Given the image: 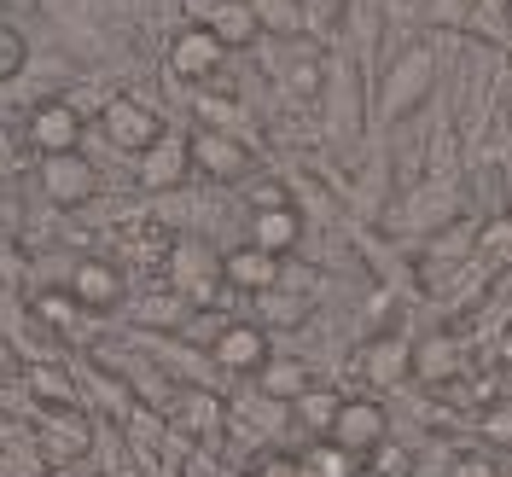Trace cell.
Returning a JSON list of instances; mask_svg holds the SVG:
<instances>
[{"instance_id": "6da1fadb", "label": "cell", "mask_w": 512, "mask_h": 477, "mask_svg": "<svg viewBox=\"0 0 512 477\" xmlns=\"http://www.w3.org/2000/svg\"><path fill=\"white\" fill-rule=\"evenodd\" d=\"M204 350H210V361H216L222 373H233V379H256V373L274 361V338H268L262 320H227Z\"/></svg>"}, {"instance_id": "7a4b0ae2", "label": "cell", "mask_w": 512, "mask_h": 477, "mask_svg": "<svg viewBox=\"0 0 512 477\" xmlns=\"http://www.w3.org/2000/svg\"><path fill=\"white\" fill-rule=\"evenodd\" d=\"M35 181H41V192H47L53 210H88L99 198V169H94V158H82V152H53V158H41Z\"/></svg>"}, {"instance_id": "3957f363", "label": "cell", "mask_w": 512, "mask_h": 477, "mask_svg": "<svg viewBox=\"0 0 512 477\" xmlns=\"http://www.w3.org/2000/svg\"><path fill=\"white\" fill-rule=\"evenodd\" d=\"M99 134L123 152V158H140L152 140H163V117L134 94H111V105L99 111Z\"/></svg>"}, {"instance_id": "277c9868", "label": "cell", "mask_w": 512, "mask_h": 477, "mask_svg": "<svg viewBox=\"0 0 512 477\" xmlns=\"http://www.w3.org/2000/svg\"><path fill=\"white\" fill-rule=\"evenodd\" d=\"M169 286L181 291V303L210 309V303H216V286H227L222 280V256L204 251L198 239H175V251H169Z\"/></svg>"}, {"instance_id": "5b68a950", "label": "cell", "mask_w": 512, "mask_h": 477, "mask_svg": "<svg viewBox=\"0 0 512 477\" xmlns=\"http://www.w3.org/2000/svg\"><path fill=\"white\" fill-rule=\"evenodd\" d=\"M82 134H88V117H82L70 99H41V105H30L24 140H30L41 158H53V152H82Z\"/></svg>"}, {"instance_id": "8992f818", "label": "cell", "mask_w": 512, "mask_h": 477, "mask_svg": "<svg viewBox=\"0 0 512 477\" xmlns=\"http://www.w3.org/2000/svg\"><path fill=\"white\" fill-rule=\"evenodd\" d=\"M70 297L88 309V315H111V309H123L128 303V280L117 262H105V256H76L70 262Z\"/></svg>"}, {"instance_id": "52a82bcc", "label": "cell", "mask_w": 512, "mask_h": 477, "mask_svg": "<svg viewBox=\"0 0 512 477\" xmlns=\"http://www.w3.org/2000/svg\"><path fill=\"white\" fill-rule=\"evenodd\" d=\"M431 82H437V59H431V47H408L402 59L390 64V76H384V117H408L419 99L431 94Z\"/></svg>"}, {"instance_id": "ba28073f", "label": "cell", "mask_w": 512, "mask_h": 477, "mask_svg": "<svg viewBox=\"0 0 512 477\" xmlns=\"http://www.w3.org/2000/svg\"><path fill=\"white\" fill-rule=\"evenodd\" d=\"M222 59H227V47L204 30V24H187V30L169 41V76L187 82V88H210L216 70H222Z\"/></svg>"}, {"instance_id": "9c48e42d", "label": "cell", "mask_w": 512, "mask_h": 477, "mask_svg": "<svg viewBox=\"0 0 512 477\" xmlns=\"http://www.w3.org/2000/svg\"><path fill=\"white\" fill-rule=\"evenodd\" d=\"M187 146H192V169H198V175H210V181H222V187H233V181H245V175H251V146H245L239 134L198 128V134H187Z\"/></svg>"}, {"instance_id": "30bf717a", "label": "cell", "mask_w": 512, "mask_h": 477, "mask_svg": "<svg viewBox=\"0 0 512 477\" xmlns=\"http://www.w3.org/2000/svg\"><path fill=\"white\" fill-rule=\"evenodd\" d=\"M332 443H344L350 454H379L390 443V408L379 396H344L338 425H332Z\"/></svg>"}, {"instance_id": "8fae6325", "label": "cell", "mask_w": 512, "mask_h": 477, "mask_svg": "<svg viewBox=\"0 0 512 477\" xmlns=\"http://www.w3.org/2000/svg\"><path fill=\"white\" fill-rule=\"evenodd\" d=\"M88 448H94V419L82 414V408H53V414L41 419V431H35V454H41L47 466L82 460Z\"/></svg>"}, {"instance_id": "7c38bea8", "label": "cell", "mask_w": 512, "mask_h": 477, "mask_svg": "<svg viewBox=\"0 0 512 477\" xmlns=\"http://www.w3.org/2000/svg\"><path fill=\"white\" fill-rule=\"evenodd\" d=\"M187 175H192V146H187V134H169V128H163V140H152L134 158V181L146 192H175Z\"/></svg>"}, {"instance_id": "4fadbf2b", "label": "cell", "mask_w": 512, "mask_h": 477, "mask_svg": "<svg viewBox=\"0 0 512 477\" xmlns=\"http://www.w3.org/2000/svg\"><path fill=\"white\" fill-rule=\"evenodd\" d=\"M280 268H286V256L256 251L251 239L233 245V251H222V280L233 291H245V297H268V291H280Z\"/></svg>"}, {"instance_id": "5bb4252c", "label": "cell", "mask_w": 512, "mask_h": 477, "mask_svg": "<svg viewBox=\"0 0 512 477\" xmlns=\"http://www.w3.org/2000/svg\"><path fill=\"white\" fill-rule=\"evenodd\" d=\"M361 373H367V384H379V390H396L402 379H414V344L402 332H379L367 344V355H361Z\"/></svg>"}, {"instance_id": "9a60e30c", "label": "cell", "mask_w": 512, "mask_h": 477, "mask_svg": "<svg viewBox=\"0 0 512 477\" xmlns=\"http://www.w3.org/2000/svg\"><path fill=\"white\" fill-rule=\"evenodd\" d=\"M303 233H309V222H303V210H297V204H280V210H251V245H256V251L291 256L297 245H303Z\"/></svg>"}, {"instance_id": "2e32d148", "label": "cell", "mask_w": 512, "mask_h": 477, "mask_svg": "<svg viewBox=\"0 0 512 477\" xmlns=\"http://www.w3.org/2000/svg\"><path fill=\"white\" fill-rule=\"evenodd\" d=\"M204 30L222 41L227 53H245L262 41V24H256V6L251 0H216L210 12H204Z\"/></svg>"}, {"instance_id": "e0dca14e", "label": "cell", "mask_w": 512, "mask_h": 477, "mask_svg": "<svg viewBox=\"0 0 512 477\" xmlns=\"http://www.w3.org/2000/svg\"><path fill=\"white\" fill-rule=\"evenodd\" d=\"M24 384H30V402H41L47 414L53 408H82V390H76L64 361H30L24 367Z\"/></svg>"}, {"instance_id": "ac0fdd59", "label": "cell", "mask_w": 512, "mask_h": 477, "mask_svg": "<svg viewBox=\"0 0 512 477\" xmlns=\"http://www.w3.org/2000/svg\"><path fill=\"white\" fill-rule=\"evenodd\" d=\"M24 303H30V315L41 320V326H53L64 338H76V332L88 326V309L70 297V286H41V291H30Z\"/></svg>"}, {"instance_id": "d6986e66", "label": "cell", "mask_w": 512, "mask_h": 477, "mask_svg": "<svg viewBox=\"0 0 512 477\" xmlns=\"http://www.w3.org/2000/svg\"><path fill=\"white\" fill-rule=\"evenodd\" d=\"M256 384H262V396H274V402H297L303 390H315V373H309V361H297V355H274L262 373H256Z\"/></svg>"}, {"instance_id": "ffe728a7", "label": "cell", "mask_w": 512, "mask_h": 477, "mask_svg": "<svg viewBox=\"0 0 512 477\" xmlns=\"http://www.w3.org/2000/svg\"><path fill=\"white\" fill-rule=\"evenodd\" d=\"M338 408H344V396L338 390H303L297 402H291V425L297 431H309V437H332V425H338Z\"/></svg>"}, {"instance_id": "44dd1931", "label": "cell", "mask_w": 512, "mask_h": 477, "mask_svg": "<svg viewBox=\"0 0 512 477\" xmlns=\"http://www.w3.org/2000/svg\"><path fill=\"white\" fill-rule=\"evenodd\" d=\"M460 373V344L454 338H419L414 344V379H425V384H448Z\"/></svg>"}, {"instance_id": "7402d4cb", "label": "cell", "mask_w": 512, "mask_h": 477, "mask_svg": "<svg viewBox=\"0 0 512 477\" xmlns=\"http://www.w3.org/2000/svg\"><path fill=\"white\" fill-rule=\"evenodd\" d=\"M262 35H280V41H303L309 30V6L303 0H251Z\"/></svg>"}, {"instance_id": "603a6c76", "label": "cell", "mask_w": 512, "mask_h": 477, "mask_svg": "<svg viewBox=\"0 0 512 477\" xmlns=\"http://www.w3.org/2000/svg\"><path fill=\"white\" fill-rule=\"evenodd\" d=\"M274 76H280V88H286L297 105H315L320 99V88H326V64H320V53H297L291 64H274Z\"/></svg>"}, {"instance_id": "cb8c5ba5", "label": "cell", "mask_w": 512, "mask_h": 477, "mask_svg": "<svg viewBox=\"0 0 512 477\" xmlns=\"http://www.w3.org/2000/svg\"><path fill=\"white\" fill-rule=\"evenodd\" d=\"M355 466H361V454H350V448L332 443V437H315L309 454L297 460V472L303 477H355Z\"/></svg>"}, {"instance_id": "d4e9b609", "label": "cell", "mask_w": 512, "mask_h": 477, "mask_svg": "<svg viewBox=\"0 0 512 477\" xmlns=\"http://www.w3.org/2000/svg\"><path fill=\"white\" fill-rule=\"evenodd\" d=\"M408 204H414V210H402V222H408V227H443V222H454V192H448L443 181H425Z\"/></svg>"}, {"instance_id": "484cf974", "label": "cell", "mask_w": 512, "mask_h": 477, "mask_svg": "<svg viewBox=\"0 0 512 477\" xmlns=\"http://www.w3.org/2000/svg\"><path fill=\"white\" fill-rule=\"evenodd\" d=\"M192 111H198V128H222V134H239V99H233V94L198 88V94H192Z\"/></svg>"}, {"instance_id": "4316f807", "label": "cell", "mask_w": 512, "mask_h": 477, "mask_svg": "<svg viewBox=\"0 0 512 477\" xmlns=\"http://www.w3.org/2000/svg\"><path fill=\"white\" fill-rule=\"evenodd\" d=\"M478 431H483L495 448H512V396H495V402L483 408V414H478Z\"/></svg>"}, {"instance_id": "83f0119b", "label": "cell", "mask_w": 512, "mask_h": 477, "mask_svg": "<svg viewBox=\"0 0 512 477\" xmlns=\"http://www.w3.org/2000/svg\"><path fill=\"white\" fill-rule=\"evenodd\" d=\"M30 64V41L18 35V24H0V82H12Z\"/></svg>"}, {"instance_id": "f1b7e54d", "label": "cell", "mask_w": 512, "mask_h": 477, "mask_svg": "<svg viewBox=\"0 0 512 477\" xmlns=\"http://www.w3.org/2000/svg\"><path fill=\"white\" fill-rule=\"evenodd\" d=\"M280 204H291L286 181H256L251 187V210H280Z\"/></svg>"}, {"instance_id": "f546056e", "label": "cell", "mask_w": 512, "mask_h": 477, "mask_svg": "<svg viewBox=\"0 0 512 477\" xmlns=\"http://www.w3.org/2000/svg\"><path fill=\"white\" fill-rule=\"evenodd\" d=\"M448 477H501V472H495L489 454H460V460L448 466Z\"/></svg>"}, {"instance_id": "4dcf8cb0", "label": "cell", "mask_w": 512, "mask_h": 477, "mask_svg": "<svg viewBox=\"0 0 512 477\" xmlns=\"http://www.w3.org/2000/svg\"><path fill=\"white\" fill-rule=\"evenodd\" d=\"M478 245H483V251H501V256H512V216H501V222L489 227V233H483Z\"/></svg>"}, {"instance_id": "1f68e13d", "label": "cell", "mask_w": 512, "mask_h": 477, "mask_svg": "<svg viewBox=\"0 0 512 477\" xmlns=\"http://www.w3.org/2000/svg\"><path fill=\"white\" fill-rule=\"evenodd\" d=\"M6 379H24V361H18V350L0 338V384H6Z\"/></svg>"}, {"instance_id": "d6a6232c", "label": "cell", "mask_w": 512, "mask_h": 477, "mask_svg": "<svg viewBox=\"0 0 512 477\" xmlns=\"http://www.w3.org/2000/svg\"><path fill=\"white\" fill-rule=\"evenodd\" d=\"M6 169H18V134L12 128H0V175Z\"/></svg>"}, {"instance_id": "836d02e7", "label": "cell", "mask_w": 512, "mask_h": 477, "mask_svg": "<svg viewBox=\"0 0 512 477\" xmlns=\"http://www.w3.org/2000/svg\"><path fill=\"white\" fill-rule=\"evenodd\" d=\"M495 361H501V367H512V332H507V338H495Z\"/></svg>"}]
</instances>
